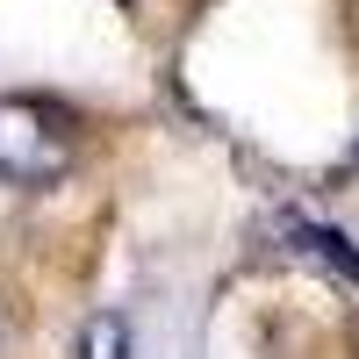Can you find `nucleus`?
Wrapping results in <instances>:
<instances>
[{"label":"nucleus","mask_w":359,"mask_h":359,"mask_svg":"<svg viewBox=\"0 0 359 359\" xmlns=\"http://www.w3.org/2000/svg\"><path fill=\"white\" fill-rule=\"evenodd\" d=\"M72 172V130L65 115L43 108V101H22L8 94L0 101V180L22 194H43Z\"/></svg>","instance_id":"f257e3e1"},{"label":"nucleus","mask_w":359,"mask_h":359,"mask_svg":"<svg viewBox=\"0 0 359 359\" xmlns=\"http://www.w3.org/2000/svg\"><path fill=\"white\" fill-rule=\"evenodd\" d=\"M294 245H302L316 266H338L345 280H359V252H345V237H338V230H323V223H294Z\"/></svg>","instance_id":"f03ea898"},{"label":"nucleus","mask_w":359,"mask_h":359,"mask_svg":"<svg viewBox=\"0 0 359 359\" xmlns=\"http://www.w3.org/2000/svg\"><path fill=\"white\" fill-rule=\"evenodd\" d=\"M79 359H130V323L123 316H86V331H79Z\"/></svg>","instance_id":"7ed1b4c3"}]
</instances>
